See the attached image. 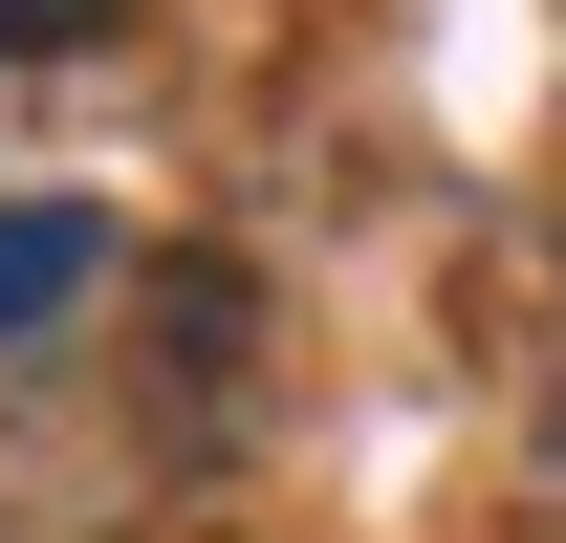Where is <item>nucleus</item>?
<instances>
[{
    "label": "nucleus",
    "mask_w": 566,
    "mask_h": 543,
    "mask_svg": "<svg viewBox=\"0 0 566 543\" xmlns=\"http://www.w3.org/2000/svg\"><path fill=\"white\" fill-rule=\"evenodd\" d=\"M109 22H132V0H0V66H87Z\"/></svg>",
    "instance_id": "nucleus-2"
},
{
    "label": "nucleus",
    "mask_w": 566,
    "mask_h": 543,
    "mask_svg": "<svg viewBox=\"0 0 566 543\" xmlns=\"http://www.w3.org/2000/svg\"><path fill=\"white\" fill-rule=\"evenodd\" d=\"M109 283V196H0V348H44Z\"/></svg>",
    "instance_id": "nucleus-1"
}]
</instances>
